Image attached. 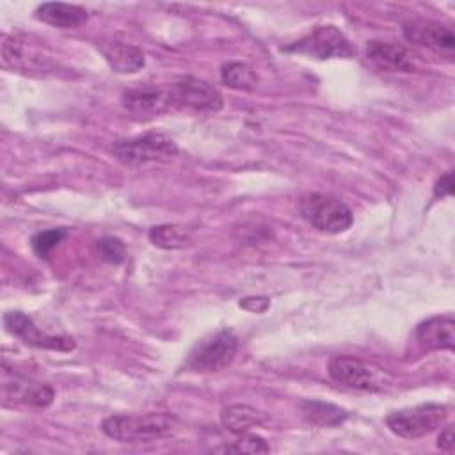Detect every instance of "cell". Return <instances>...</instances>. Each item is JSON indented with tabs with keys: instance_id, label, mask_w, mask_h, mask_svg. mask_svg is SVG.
<instances>
[{
	"instance_id": "obj_1",
	"label": "cell",
	"mask_w": 455,
	"mask_h": 455,
	"mask_svg": "<svg viewBox=\"0 0 455 455\" xmlns=\"http://www.w3.org/2000/svg\"><path fill=\"white\" fill-rule=\"evenodd\" d=\"M101 430L110 439L126 444L153 443L174 435L178 430V419L165 412L112 414L103 419Z\"/></svg>"
},
{
	"instance_id": "obj_2",
	"label": "cell",
	"mask_w": 455,
	"mask_h": 455,
	"mask_svg": "<svg viewBox=\"0 0 455 455\" xmlns=\"http://www.w3.org/2000/svg\"><path fill=\"white\" fill-rule=\"evenodd\" d=\"M2 60L14 71L37 76H55L60 71V64L53 59L48 48L36 41L32 36L14 34L2 44Z\"/></svg>"
},
{
	"instance_id": "obj_3",
	"label": "cell",
	"mask_w": 455,
	"mask_h": 455,
	"mask_svg": "<svg viewBox=\"0 0 455 455\" xmlns=\"http://www.w3.org/2000/svg\"><path fill=\"white\" fill-rule=\"evenodd\" d=\"M300 215L315 229L329 235L347 231L354 222L350 206L329 194H307L300 199Z\"/></svg>"
},
{
	"instance_id": "obj_4",
	"label": "cell",
	"mask_w": 455,
	"mask_h": 455,
	"mask_svg": "<svg viewBox=\"0 0 455 455\" xmlns=\"http://www.w3.org/2000/svg\"><path fill=\"white\" fill-rule=\"evenodd\" d=\"M238 350V338L228 331L220 329L208 334L197 341L185 361V368L197 373H213L228 368Z\"/></svg>"
},
{
	"instance_id": "obj_5",
	"label": "cell",
	"mask_w": 455,
	"mask_h": 455,
	"mask_svg": "<svg viewBox=\"0 0 455 455\" xmlns=\"http://www.w3.org/2000/svg\"><path fill=\"white\" fill-rule=\"evenodd\" d=\"M114 156L126 165H140L148 162H167L178 153L176 142L156 132H149L144 135L119 139L112 144Z\"/></svg>"
},
{
	"instance_id": "obj_6",
	"label": "cell",
	"mask_w": 455,
	"mask_h": 455,
	"mask_svg": "<svg viewBox=\"0 0 455 455\" xmlns=\"http://www.w3.org/2000/svg\"><path fill=\"white\" fill-rule=\"evenodd\" d=\"M448 416L446 405L421 403L409 409H400L386 418L387 428L403 439H419L439 428Z\"/></svg>"
},
{
	"instance_id": "obj_7",
	"label": "cell",
	"mask_w": 455,
	"mask_h": 455,
	"mask_svg": "<svg viewBox=\"0 0 455 455\" xmlns=\"http://www.w3.org/2000/svg\"><path fill=\"white\" fill-rule=\"evenodd\" d=\"M286 52L304 53L318 60L327 59H350L355 53V48L348 37L332 25H322L313 28L309 34L284 48Z\"/></svg>"
},
{
	"instance_id": "obj_8",
	"label": "cell",
	"mask_w": 455,
	"mask_h": 455,
	"mask_svg": "<svg viewBox=\"0 0 455 455\" xmlns=\"http://www.w3.org/2000/svg\"><path fill=\"white\" fill-rule=\"evenodd\" d=\"M327 371L334 382L361 391H379L386 382V375L377 366L352 355H334Z\"/></svg>"
},
{
	"instance_id": "obj_9",
	"label": "cell",
	"mask_w": 455,
	"mask_h": 455,
	"mask_svg": "<svg viewBox=\"0 0 455 455\" xmlns=\"http://www.w3.org/2000/svg\"><path fill=\"white\" fill-rule=\"evenodd\" d=\"M55 398L50 386L32 380L2 366V403L4 405H25V407H48Z\"/></svg>"
},
{
	"instance_id": "obj_10",
	"label": "cell",
	"mask_w": 455,
	"mask_h": 455,
	"mask_svg": "<svg viewBox=\"0 0 455 455\" xmlns=\"http://www.w3.org/2000/svg\"><path fill=\"white\" fill-rule=\"evenodd\" d=\"M169 89L174 107L196 112H217L222 108L220 92L204 80L194 76H181Z\"/></svg>"
},
{
	"instance_id": "obj_11",
	"label": "cell",
	"mask_w": 455,
	"mask_h": 455,
	"mask_svg": "<svg viewBox=\"0 0 455 455\" xmlns=\"http://www.w3.org/2000/svg\"><path fill=\"white\" fill-rule=\"evenodd\" d=\"M5 329L20 338L23 343L36 347V348H46V350H59V352H69L75 348V339L69 336H53L44 331H41L34 320L21 313V311H9L4 316Z\"/></svg>"
},
{
	"instance_id": "obj_12",
	"label": "cell",
	"mask_w": 455,
	"mask_h": 455,
	"mask_svg": "<svg viewBox=\"0 0 455 455\" xmlns=\"http://www.w3.org/2000/svg\"><path fill=\"white\" fill-rule=\"evenodd\" d=\"M403 36L409 43L425 46L437 53L451 55L455 50V36L450 25L432 20H411L403 25Z\"/></svg>"
},
{
	"instance_id": "obj_13",
	"label": "cell",
	"mask_w": 455,
	"mask_h": 455,
	"mask_svg": "<svg viewBox=\"0 0 455 455\" xmlns=\"http://www.w3.org/2000/svg\"><path fill=\"white\" fill-rule=\"evenodd\" d=\"M121 103L126 110L140 116H155L174 108L171 89L156 85L128 89L123 92Z\"/></svg>"
},
{
	"instance_id": "obj_14",
	"label": "cell",
	"mask_w": 455,
	"mask_h": 455,
	"mask_svg": "<svg viewBox=\"0 0 455 455\" xmlns=\"http://www.w3.org/2000/svg\"><path fill=\"white\" fill-rule=\"evenodd\" d=\"M414 339L423 350H453L455 320L451 315L432 316L414 329Z\"/></svg>"
},
{
	"instance_id": "obj_15",
	"label": "cell",
	"mask_w": 455,
	"mask_h": 455,
	"mask_svg": "<svg viewBox=\"0 0 455 455\" xmlns=\"http://www.w3.org/2000/svg\"><path fill=\"white\" fill-rule=\"evenodd\" d=\"M366 55L379 68L396 73H411L416 68L414 55L409 48L389 41H370L366 44Z\"/></svg>"
},
{
	"instance_id": "obj_16",
	"label": "cell",
	"mask_w": 455,
	"mask_h": 455,
	"mask_svg": "<svg viewBox=\"0 0 455 455\" xmlns=\"http://www.w3.org/2000/svg\"><path fill=\"white\" fill-rule=\"evenodd\" d=\"M36 18L43 23H48L52 27L60 28H76L84 25L89 20V12L73 4H62V2H44L39 4L36 9Z\"/></svg>"
},
{
	"instance_id": "obj_17",
	"label": "cell",
	"mask_w": 455,
	"mask_h": 455,
	"mask_svg": "<svg viewBox=\"0 0 455 455\" xmlns=\"http://www.w3.org/2000/svg\"><path fill=\"white\" fill-rule=\"evenodd\" d=\"M100 52L105 57L107 64L116 71V73H137L146 66V57L142 50L137 46L112 41V43H101Z\"/></svg>"
},
{
	"instance_id": "obj_18",
	"label": "cell",
	"mask_w": 455,
	"mask_h": 455,
	"mask_svg": "<svg viewBox=\"0 0 455 455\" xmlns=\"http://www.w3.org/2000/svg\"><path fill=\"white\" fill-rule=\"evenodd\" d=\"M265 414L256 411L251 405L245 403H235V405H228L222 409L220 412V423L226 430H229L231 434L242 435L247 434L252 427L263 425L265 423Z\"/></svg>"
},
{
	"instance_id": "obj_19",
	"label": "cell",
	"mask_w": 455,
	"mask_h": 455,
	"mask_svg": "<svg viewBox=\"0 0 455 455\" xmlns=\"http://www.w3.org/2000/svg\"><path fill=\"white\" fill-rule=\"evenodd\" d=\"M299 407L304 419L316 427H338L348 418L345 409L320 400H304Z\"/></svg>"
},
{
	"instance_id": "obj_20",
	"label": "cell",
	"mask_w": 455,
	"mask_h": 455,
	"mask_svg": "<svg viewBox=\"0 0 455 455\" xmlns=\"http://www.w3.org/2000/svg\"><path fill=\"white\" fill-rule=\"evenodd\" d=\"M220 80L231 87V89H236V91H251L258 78H256V71L245 64V62H226L222 68H220Z\"/></svg>"
},
{
	"instance_id": "obj_21",
	"label": "cell",
	"mask_w": 455,
	"mask_h": 455,
	"mask_svg": "<svg viewBox=\"0 0 455 455\" xmlns=\"http://www.w3.org/2000/svg\"><path fill=\"white\" fill-rule=\"evenodd\" d=\"M149 240L160 249H181L188 243V233L176 224H160L149 229Z\"/></svg>"
},
{
	"instance_id": "obj_22",
	"label": "cell",
	"mask_w": 455,
	"mask_h": 455,
	"mask_svg": "<svg viewBox=\"0 0 455 455\" xmlns=\"http://www.w3.org/2000/svg\"><path fill=\"white\" fill-rule=\"evenodd\" d=\"M215 451H222V453H268L270 446L259 435L242 434L240 439L233 441L231 444H224V446L217 448Z\"/></svg>"
},
{
	"instance_id": "obj_23",
	"label": "cell",
	"mask_w": 455,
	"mask_h": 455,
	"mask_svg": "<svg viewBox=\"0 0 455 455\" xmlns=\"http://www.w3.org/2000/svg\"><path fill=\"white\" fill-rule=\"evenodd\" d=\"M68 235V231L64 228H53V229H44L39 231L32 236L30 243L34 252L39 258H48V254L64 240V236Z\"/></svg>"
},
{
	"instance_id": "obj_24",
	"label": "cell",
	"mask_w": 455,
	"mask_h": 455,
	"mask_svg": "<svg viewBox=\"0 0 455 455\" xmlns=\"http://www.w3.org/2000/svg\"><path fill=\"white\" fill-rule=\"evenodd\" d=\"M100 256L108 263H121L124 261V245L119 238L103 236L96 243Z\"/></svg>"
},
{
	"instance_id": "obj_25",
	"label": "cell",
	"mask_w": 455,
	"mask_h": 455,
	"mask_svg": "<svg viewBox=\"0 0 455 455\" xmlns=\"http://www.w3.org/2000/svg\"><path fill=\"white\" fill-rule=\"evenodd\" d=\"M270 306V300L267 297H245L240 300V307L251 311V313H263Z\"/></svg>"
},
{
	"instance_id": "obj_26",
	"label": "cell",
	"mask_w": 455,
	"mask_h": 455,
	"mask_svg": "<svg viewBox=\"0 0 455 455\" xmlns=\"http://www.w3.org/2000/svg\"><path fill=\"white\" fill-rule=\"evenodd\" d=\"M451 192H453V174L446 172L437 180L434 194L435 197H444V196H451Z\"/></svg>"
},
{
	"instance_id": "obj_27",
	"label": "cell",
	"mask_w": 455,
	"mask_h": 455,
	"mask_svg": "<svg viewBox=\"0 0 455 455\" xmlns=\"http://www.w3.org/2000/svg\"><path fill=\"white\" fill-rule=\"evenodd\" d=\"M437 448H441L443 451L451 453L455 448V437H453V427H446L444 430H441L439 437H437Z\"/></svg>"
}]
</instances>
